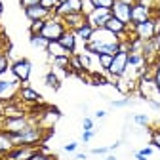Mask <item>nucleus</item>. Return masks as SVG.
Masks as SVG:
<instances>
[{"instance_id":"nucleus-1","label":"nucleus","mask_w":160,"mask_h":160,"mask_svg":"<svg viewBox=\"0 0 160 160\" xmlns=\"http://www.w3.org/2000/svg\"><path fill=\"white\" fill-rule=\"evenodd\" d=\"M21 86H23V82L12 71H6L4 74H0V103L6 105V103L15 101L19 97Z\"/></svg>"},{"instance_id":"nucleus-2","label":"nucleus","mask_w":160,"mask_h":160,"mask_svg":"<svg viewBox=\"0 0 160 160\" xmlns=\"http://www.w3.org/2000/svg\"><path fill=\"white\" fill-rule=\"evenodd\" d=\"M10 135H12V141H13L15 147H25V145L36 147L40 141H42V130L32 122L27 128L19 130V132H10Z\"/></svg>"},{"instance_id":"nucleus-3","label":"nucleus","mask_w":160,"mask_h":160,"mask_svg":"<svg viewBox=\"0 0 160 160\" xmlns=\"http://www.w3.org/2000/svg\"><path fill=\"white\" fill-rule=\"evenodd\" d=\"M65 31H67V27L63 23V19L52 13L46 21H44V29H42V32H40V34H42L44 38H48L50 42H53V40H59V36H61Z\"/></svg>"},{"instance_id":"nucleus-4","label":"nucleus","mask_w":160,"mask_h":160,"mask_svg":"<svg viewBox=\"0 0 160 160\" xmlns=\"http://www.w3.org/2000/svg\"><path fill=\"white\" fill-rule=\"evenodd\" d=\"M128 71V52H122V50H118L114 55H112V63L109 67V74L112 78H122Z\"/></svg>"},{"instance_id":"nucleus-5","label":"nucleus","mask_w":160,"mask_h":160,"mask_svg":"<svg viewBox=\"0 0 160 160\" xmlns=\"http://www.w3.org/2000/svg\"><path fill=\"white\" fill-rule=\"evenodd\" d=\"M10 71L21 80L23 84L29 82V78H31V72H32V63L29 61L27 57H21V59H15V61L10 65Z\"/></svg>"},{"instance_id":"nucleus-6","label":"nucleus","mask_w":160,"mask_h":160,"mask_svg":"<svg viewBox=\"0 0 160 160\" xmlns=\"http://www.w3.org/2000/svg\"><path fill=\"white\" fill-rule=\"evenodd\" d=\"M111 17H112V12H111L109 8H93V10L86 15L88 23H90L93 29H101V27H105Z\"/></svg>"},{"instance_id":"nucleus-7","label":"nucleus","mask_w":160,"mask_h":160,"mask_svg":"<svg viewBox=\"0 0 160 160\" xmlns=\"http://www.w3.org/2000/svg\"><path fill=\"white\" fill-rule=\"evenodd\" d=\"M133 36L137 40H143V42L154 38L156 36V21L154 19H147V21H143V23L133 25Z\"/></svg>"},{"instance_id":"nucleus-8","label":"nucleus","mask_w":160,"mask_h":160,"mask_svg":"<svg viewBox=\"0 0 160 160\" xmlns=\"http://www.w3.org/2000/svg\"><path fill=\"white\" fill-rule=\"evenodd\" d=\"M31 124V120L21 114V116H4L0 120V130H6V132H19Z\"/></svg>"},{"instance_id":"nucleus-9","label":"nucleus","mask_w":160,"mask_h":160,"mask_svg":"<svg viewBox=\"0 0 160 160\" xmlns=\"http://www.w3.org/2000/svg\"><path fill=\"white\" fill-rule=\"evenodd\" d=\"M78 12H84V0H67V2H61L53 10V15L63 19V17H67L71 13H78Z\"/></svg>"},{"instance_id":"nucleus-10","label":"nucleus","mask_w":160,"mask_h":160,"mask_svg":"<svg viewBox=\"0 0 160 160\" xmlns=\"http://www.w3.org/2000/svg\"><path fill=\"white\" fill-rule=\"evenodd\" d=\"M90 42L92 44H105V46H109V44H118L120 38L114 32H111L109 29L101 27V29H93V34L90 38Z\"/></svg>"},{"instance_id":"nucleus-11","label":"nucleus","mask_w":160,"mask_h":160,"mask_svg":"<svg viewBox=\"0 0 160 160\" xmlns=\"http://www.w3.org/2000/svg\"><path fill=\"white\" fill-rule=\"evenodd\" d=\"M111 12H112V17H116L118 21H122V23L128 25V27L132 25V6L114 0V6L111 8Z\"/></svg>"},{"instance_id":"nucleus-12","label":"nucleus","mask_w":160,"mask_h":160,"mask_svg":"<svg viewBox=\"0 0 160 160\" xmlns=\"http://www.w3.org/2000/svg\"><path fill=\"white\" fill-rule=\"evenodd\" d=\"M40 149L38 147H31V145H25V147H15L10 154H6L4 158L6 160H31Z\"/></svg>"},{"instance_id":"nucleus-13","label":"nucleus","mask_w":160,"mask_h":160,"mask_svg":"<svg viewBox=\"0 0 160 160\" xmlns=\"http://www.w3.org/2000/svg\"><path fill=\"white\" fill-rule=\"evenodd\" d=\"M50 15H52V12L46 10L42 4H36V6L25 8V17L29 19V21H46Z\"/></svg>"},{"instance_id":"nucleus-14","label":"nucleus","mask_w":160,"mask_h":160,"mask_svg":"<svg viewBox=\"0 0 160 160\" xmlns=\"http://www.w3.org/2000/svg\"><path fill=\"white\" fill-rule=\"evenodd\" d=\"M151 19V8L147 6H141V4H133L132 6V25H137V23H143Z\"/></svg>"},{"instance_id":"nucleus-15","label":"nucleus","mask_w":160,"mask_h":160,"mask_svg":"<svg viewBox=\"0 0 160 160\" xmlns=\"http://www.w3.org/2000/svg\"><path fill=\"white\" fill-rule=\"evenodd\" d=\"M59 44H61L71 55L76 52V34H74V31H71V29H67L61 36H59V40H57Z\"/></svg>"},{"instance_id":"nucleus-16","label":"nucleus","mask_w":160,"mask_h":160,"mask_svg":"<svg viewBox=\"0 0 160 160\" xmlns=\"http://www.w3.org/2000/svg\"><path fill=\"white\" fill-rule=\"evenodd\" d=\"M86 21H88V19H86V13H84V12L71 13V15L63 17V23H65V27H67V29H71V31H76L80 25H84Z\"/></svg>"},{"instance_id":"nucleus-17","label":"nucleus","mask_w":160,"mask_h":160,"mask_svg":"<svg viewBox=\"0 0 160 160\" xmlns=\"http://www.w3.org/2000/svg\"><path fill=\"white\" fill-rule=\"evenodd\" d=\"M149 63H147V59L143 57L141 52H130L128 53V69H135V72H137L139 69H143Z\"/></svg>"},{"instance_id":"nucleus-18","label":"nucleus","mask_w":160,"mask_h":160,"mask_svg":"<svg viewBox=\"0 0 160 160\" xmlns=\"http://www.w3.org/2000/svg\"><path fill=\"white\" fill-rule=\"evenodd\" d=\"M13 149H15V145H13V141H12L10 132L0 130V154L6 156V154H10Z\"/></svg>"},{"instance_id":"nucleus-19","label":"nucleus","mask_w":160,"mask_h":160,"mask_svg":"<svg viewBox=\"0 0 160 160\" xmlns=\"http://www.w3.org/2000/svg\"><path fill=\"white\" fill-rule=\"evenodd\" d=\"M19 97H21L23 101H31V103L40 101V99H42V95H40L38 92H34V90H32L31 86H27V84L21 86V90H19Z\"/></svg>"},{"instance_id":"nucleus-20","label":"nucleus","mask_w":160,"mask_h":160,"mask_svg":"<svg viewBox=\"0 0 160 160\" xmlns=\"http://www.w3.org/2000/svg\"><path fill=\"white\" fill-rule=\"evenodd\" d=\"M46 53H48L52 59H53V57H61V55H71V53H69V52H67L61 44L57 42V40H53V42H50V44H48Z\"/></svg>"},{"instance_id":"nucleus-21","label":"nucleus","mask_w":160,"mask_h":160,"mask_svg":"<svg viewBox=\"0 0 160 160\" xmlns=\"http://www.w3.org/2000/svg\"><path fill=\"white\" fill-rule=\"evenodd\" d=\"M74 34H76V38L84 40V44H86V42H90V38H92V34H93V27L86 21L84 25H80V27L74 31Z\"/></svg>"},{"instance_id":"nucleus-22","label":"nucleus","mask_w":160,"mask_h":160,"mask_svg":"<svg viewBox=\"0 0 160 160\" xmlns=\"http://www.w3.org/2000/svg\"><path fill=\"white\" fill-rule=\"evenodd\" d=\"M29 42H31V46H32L34 50H42V52H46V50H48V44H50V40L44 38L42 34H31Z\"/></svg>"},{"instance_id":"nucleus-23","label":"nucleus","mask_w":160,"mask_h":160,"mask_svg":"<svg viewBox=\"0 0 160 160\" xmlns=\"http://www.w3.org/2000/svg\"><path fill=\"white\" fill-rule=\"evenodd\" d=\"M44 82H46V86H50L52 90H59L61 88V80H59V76L55 74V71H50V72H46V76H44Z\"/></svg>"},{"instance_id":"nucleus-24","label":"nucleus","mask_w":160,"mask_h":160,"mask_svg":"<svg viewBox=\"0 0 160 160\" xmlns=\"http://www.w3.org/2000/svg\"><path fill=\"white\" fill-rule=\"evenodd\" d=\"M132 120H133L137 126H141V128H149V126H151V118H149L147 114H141V112L132 114Z\"/></svg>"},{"instance_id":"nucleus-25","label":"nucleus","mask_w":160,"mask_h":160,"mask_svg":"<svg viewBox=\"0 0 160 160\" xmlns=\"http://www.w3.org/2000/svg\"><path fill=\"white\" fill-rule=\"evenodd\" d=\"M97 63H99V67H101L103 71H109V67L112 63V55H107V53L97 55Z\"/></svg>"},{"instance_id":"nucleus-26","label":"nucleus","mask_w":160,"mask_h":160,"mask_svg":"<svg viewBox=\"0 0 160 160\" xmlns=\"http://www.w3.org/2000/svg\"><path fill=\"white\" fill-rule=\"evenodd\" d=\"M10 57L6 52H0V74H4L6 71H10Z\"/></svg>"},{"instance_id":"nucleus-27","label":"nucleus","mask_w":160,"mask_h":160,"mask_svg":"<svg viewBox=\"0 0 160 160\" xmlns=\"http://www.w3.org/2000/svg\"><path fill=\"white\" fill-rule=\"evenodd\" d=\"M78 59H80V63H82V69H84V71H90V69H92V53L84 52V53L78 55Z\"/></svg>"},{"instance_id":"nucleus-28","label":"nucleus","mask_w":160,"mask_h":160,"mask_svg":"<svg viewBox=\"0 0 160 160\" xmlns=\"http://www.w3.org/2000/svg\"><path fill=\"white\" fill-rule=\"evenodd\" d=\"M90 4L93 8H112L114 6V0H90Z\"/></svg>"},{"instance_id":"nucleus-29","label":"nucleus","mask_w":160,"mask_h":160,"mask_svg":"<svg viewBox=\"0 0 160 160\" xmlns=\"http://www.w3.org/2000/svg\"><path fill=\"white\" fill-rule=\"evenodd\" d=\"M44 29V21H31V27H29V32L31 34H40Z\"/></svg>"},{"instance_id":"nucleus-30","label":"nucleus","mask_w":160,"mask_h":160,"mask_svg":"<svg viewBox=\"0 0 160 160\" xmlns=\"http://www.w3.org/2000/svg\"><path fill=\"white\" fill-rule=\"evenodd\" d=\"M132 101H130V97H122V99H114V101H111V105L114 107V109H124V107H128Z\"/></svg>"},{"instance_id":"nucleus-31","label":"nucleus","mask_w":160,"mask_h":160,"mask_svg":"<svg viewBox=\"0 0 160 160\" xmlns=\"http://www.w3.org/2000/svg\"><path fill=\"white\" fill-rule=\"evenodd\" d=\"M151 143H152V147H156L160 151V128L151 132Z\"/></svg>"},{"instance_id":"nucleus-32","label":"nucleus","mask_w":160,"mask_h":160,"mask_svg":"<svg viewBox=\"0 0 160 160\" xmlns=\"http://www.w3.org/2000/svg\"><path fill=\"white\" fill-rule=\"evenodd\" d=\"M40 4H42L46 10H50V12L53 13V10H55L59 4H61V2H59V0H40Z\"/></svg>"},{"instance_id":"nucleus-33","label":"nucleus","mask_w":160,"mask_h":160,"mask_svg":"<svg viewBox=\"0 0 160 160\" xmlns=\"http://www.w3.org/2000/svg\"><path fill=\"white\" fill-rule=\"evenodd\" d=\"M31 160H55V158H53L52 154H48L46 151H42V149H40V151H38V152H36V154L31 158Z\"/></svg>"},{"instance_id":"nucleus-34","label":"nucleus","mask_w":160,"mask_h":160,"mask_svg":"<svg viewBox=\"0 0 160 160\" xmlns=\"http://www.w3.org/2000/svg\"><path fill=\"white\" fill-rule=\"evenodd\" d=\"M152 80H154V84H156V88L160 90V59L156 61V65H154V72H152Z\"/></svg>"},{"instance_id":"nucleus-35","label":"nucleus","mask_w":160,"mask_h":160,"mask_svg":"<svg viewBox=\"0 0 160 160\" xmlns=\"http://www.w3.org/2000/svg\"><path fill=\"white\" fill-rule=\"evenodd\" d=\"M90 154H93V156H107L109 154V147H95V149L90 151Z\"/></svg>"},{"instance_id":"nucleus-36","label":"nucleus","mask_w":160,"mask_h":160,"mask_svg":"<svg viewBox=\"0 0 160 160\" xmlns=\"http://www.w3.org/2000/svg\"><path fill=\"white\" fill-rule=\"evenodd\" d=\"M93 135H95L93 130H84L82 132V143H90L92 139H93Z\"/></svg>"},{"instance_id":"nucleus-37","label":"nucleus","mask_w":160,"mask_h":160,"mask_svg":"<svg viewBox=\"0 0 160 160\" xmlns=\"http://www.w3.org/2000/svg\"><path fill=\"white\" fill-rule=\"evenodd\" d=\"M19 4H21V8L25 10V8H31V6L40 4V0H19Z\"/></svg>"},{"instance_id":"nucleus-38","label":"nucleus","mask_w":160,"mask_h":160,"mask_svg":"<svg viewBox=\"0 0 160 160\" xmlns=\"http://www.w3.org/2000/svg\"><path fill=\"white\" fill-rule=\"evenodd\" d=\"M76 149H78V141H71V143H67V145L63 147L65 152H76Z\"/></svg>"},{"instance_id":"nucleus-39","label":"nucleus","mask_w":160,"mask_h":160,"mask_svg":"<svg viewBox=\"0 0 160 160\" xmlns=\"http://www.w3.org/2000/svg\"><path fill=\"white\" fill-rule=\"evenodd\" d=\"M82 128H84V130H93V120H92L90 116H84V120H82Z\"/></svg>"},{"instance_id":"nucleus-40","label":"nucleus","mask_w":160,"mask_h":160,"mask_svg":"<svg viewBox=\"0 0 160 160\" xmlns=\"http://www.w3.org/2000/svg\"><path fill=\"white\" fill-rule=\"evenodd\" d=\"M147 103H149V107H151L152 111H156V112H160V103L156 101V99H152V97H149V99H147Z\"/></svg>"},{"instance_id":"nucleus-41","label":"nucleus","mask_w":160,"mask_h":160,"mask_svg":"<svg viewBox=\"0 0 160 160\" xmlns=\"http://www.w3.org/2000/svg\"><path fill=\"white\" fill-rule=\"evenodd\" d=\"M137 152H139V154H143V156H147V158H149V156L152 154V147H143L141 151H137Z\"/></svg>"},{"instance_id":"nucleus-42","label":"nucleus","mask_w":160,"mask_h":160,"mask_svg":"<svg viewBox=\"0 0 160 160\" xmlns=\"http://www.w3.org/2000/svg\"><path fill=\"white\" fill-rule=\"evenodd\" d=\"M154 42H156V48H158V52H160V29L156 31V36H154Z\"/></svg>"},{"instance_id":"nucleus-43","label":"nucleus","mask_w":160,"mask_h":160,"mask_svg":"<svg viewBox=\"0 0 160 160\" xmlns=\"http://www.w3.org/2000/svg\"><path fill=\"white\" fill-rule=\"evenodd\" d=\"M107 116V111H97L95 112V118H105Z\"/></svg>"},{"instance_id":"nucleus-44","label":"nucleus","mask_w":160,"mask_h":160,"mask_svg":"<svg viewBox=\"0 0 160 160\" xmlns=\"http://www.w3.org/2000/svg\"><path fill=\"white\" fill-rule=\"evenodd\" d=\"M118 2H122V4H128V6H133L137 0H118Z\"/></svg>"},{"instance_id":"nucleus-45","label":"nucleus","mask_w":160,"mask_h":160,"mask_svg":"<svg viewBox=\"0 0 160 160\" xmlns=\"http://www.w3.org/2000/svg\"><path fill=\"white\" fill-rule=\"evenodd\" d=\"M74 158L76 160H86V154L84 152H78V154H74Z\"/></svg>"},{"instance_id":"nucleus-46","label":"nucleus","mask_w":160,"mask_h":160,"mask_svg":"<svg viewBox=\"0 0 160 160\" xmlns=\"http://www.w3.org/2000/svg\"><path fill=\"white\" fill-rule=\"evenodd\" d=\"M133 156H135V160H149L147 156H143V154H139V152H135Z\"/></svg>"},{"instance_id":"nucleus-47","label":"nucleus","mask_w":160,"mask_h":160,"mask_svg":"<svg viewBox=\"0 0 160 160\" xmlns=\"http://www.w3.org/2000/svg\"><path fill=\"white\" fill-rule=\"evenodd\" d=\"M2 118H4V105L0 103V120H2Z\"/></svg>"},{"instance_id":"nucleus-48","label":"nucleus","mask_w":160,"mask_h":160,"mask_svg":"<svg viewBox=\"0 0 160 160\" xmlns=\"http://www.w3.org/2000/svg\"><path fill=\"white\" fill-rule=\"evenodd\" d=\"M103 160H116V156H112V154H107V156H105Z\"/></svg>"},{"instance_id":"nucleus-49","label":"nucleus","mask_w":160,"mask_h":160,"mask_svg":"<svg viewBox=\"0 0 160 160\" xmlns=\"http://www.w3.org/2000/svg\"><path fill=\"white\" fill-rule=\"evenodd\" d=\"M2 13H4V4H2V0H0V17H2Z\"/></svg>"},{"instance_id":"nucleus-50","label":"nucleus","mask_w":160,"mask_h":160,"mask_svg":"<svg viewBox=\"0 0 160 160\" xmlns=\"http://www.w3.org/2000/svg\"><path fill=\"white\" fill-rule=\"evenodd\" d=\"M59 2H67V0H59Z\"/></svg>"},{"instance_id":"nucleus-51","label":"nucleus","mask_w":160,"mask_h":160,"mask_svg":"<svg viewBox=\"0 0 160 160\" xmlns=\"http://www.w3.org/2000/svg\"><path fill=\"white\" fill-rule=\"evenodd\" d=\"M2 158H4V156H2V154H0V160H2Z\"/></svg>"},{"instance_id":"nucleus-52","label":"nucleus","mask_w":160,"mask_h":160,"mask_svg":"<svg viewBox=\"0 0 160 160\" xmlns=\"http://www.w3.org/2000/svg\"><path fill=\"white\" fill-rule=\"evenodd\" d=\"M158 93H160V90H158Z\"/></svg>"},{"instance_id":"nucleus-53","label":"nucleus","mask_w":160,"mask_h":160,"mask_svg":"<svg viewBox=\"0 0 160 160\" xmlns=\"http://www.w3.org/2000/svg\"><path fill=\"white\" fill-rule=\"evenodd\" d=\"M2 160H6V158H2Z\"/></svg>"}]
</instances>
